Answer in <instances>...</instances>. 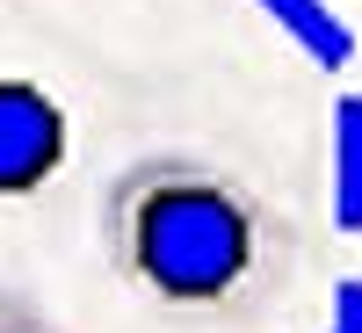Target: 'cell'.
<instances>
[{
  "instance_id": "obj_1",
  "label": "cell",
  "mask_w": 362,
  "mask_h": 333,
  "mask_svg": "<svg viewBox=\"0 0 362 333\" xmlns=\"http://www.w3.org/2000/svg\"><path fill=\"white\" fill-rule=\"evenodd\" d=\"M95 232L116 283L160 312H247L297 261L290 218L203 153L124 160L95 196Z\"/></svg>"
},
{
  "instance_id": "obj_2",
  "label": "cell",
  "mask_w": 362,
  "mask_h": 333,
  "mask_svg": "<svg viewBox=\"0 0 362 333\" xmlns=\"http://www.w3.org/2000/svg\"><path fill=\"white\" fill-rule=\"evenodd\" d=\"M66 109L51 87L0 73V196H37L66 167Z\"/></svg>"
},
{
  "instance_id": "obj_3",
  "label": "cell",
  "mask_w": 362,
  "mask_h": 333,
  "mask_svg": "<svg viewBox=\"0 0 362 333\" xmlns=\"http://www.w3.org/2000/svg\"><path fill=\"white\" fill-rule=\"evenodd\" d=\"M254 8L276 22V37H290L319 73H348L355 66L362 44H355V22L334 8V0H254Z\"/></svg>"
},
{
  "instance_id": "obj_4",
  "label": "cell",
  "mask_w": 362,
  "mask_h": 333,
  "mask_svg": "<svg viewBox=\"0 0 362 333\" xmlns=\"http://www.w3.org/2000/svg\"><path fill=\"white\" fill-rule=\"evenodd\" d=\"M326 153H334V225L348 239H362V95H334V138H326Z\"/></svg>"
},
{
  "instance_id": "obj_5",
  "label": "cell",
  "mask_w": 362,
  "mask_h": 333,
  "mask_svg": "<svg viewBox=\"0 0 362 333\" xmlns=\"http://www.w3.org/2000/svg\"><path fill=\"white\" fill-rule=\"evenodd\" d=\"M0 333H66L51 312H37L29 297H15V290H0Z\"/></svg>"
},
{
  "instance_id": "obj_6",
  "label": "cell",
  "mask_w": 362,
  "mask_h": 333,
  "mask_svg": "<svg viewBox=\"0 0 362 333\" xmlns=\"http://www.w3.org/2000/svg\"><path fill=\"white\" fill-rule=\"evenodd\" d=\"M319 333H362V276H341L334 283V312H326Z\"/></svg>"
}]
</instances>
